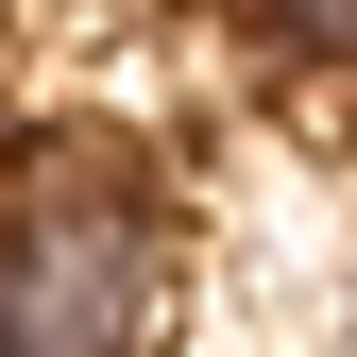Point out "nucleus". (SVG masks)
<instances>
[{
  "label": "nucleus",
  "instance_id": "1",
  "mask_svg": "<svg viewBox=\"0 0 357 357\" xmlns=\"http://www.w3.org/2000/svg\"><path fill=\"white\" fill-rule=\"evenodd\" d=\"M188 324V238L137 170L52 153L0 221V340L17 357H170Z\"/></svg>",
  "mask_w": 357,
  "mask_h": 357
},
{
  "label": "nucleus",
  "instance_id": "2",
  "mask_svg": "<svg viewBox=\"0 0 357 357\" xmlns=\"http://www.w3.org/2000/svg\"><path fill=\"white\" fill-rule=\"evenodd\" d=\"M255 34L306 52V68H357V0H255Z\"/></svg>",
  "mask_w": 357,
  "mask_h": 357
},
{
  "label": "nucleus",
  "instance_id": "3",
  "mask_svg": "<svg viewBox=\"0 0 357 357\" xmlns=\"http://www.w3.org/2000/svg\"><path fill=\"white\" fill-rule=\"evenodd\" d=\"M0 357H17V340H0Z\"/></svg>",
  "mask_w": 357,
  "mask_h": 357
}]
</instances>
